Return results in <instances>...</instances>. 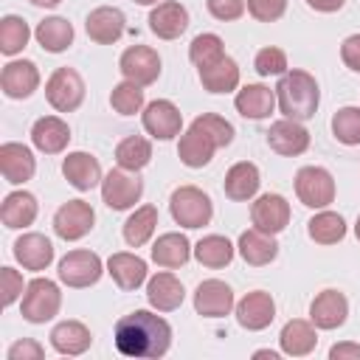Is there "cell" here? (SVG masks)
<instances>
[{
  "instance_id": "6da1fadb",
  "label": "cell",
  "mask_w": 360,
  "mask_h": 360,
  "mask_svg": "<svg viewBox=\"0 0 360 360\" xmlns=\"http://www.w3.org/2000/svg\"><path fill=\"white\" fill-rule=\"evenodd\" d=\"M172 346V326L149 309H135L115 323V349L127 357H163Z\"/></svg>"
},
{
  "instance_id": "7a4b0ae2",
  "label": "cell",
  "mask_w": 360,
  "mask_h": 360,
  "mask_svg": "<svg viewBox=\"0 0 360 360\" xmlns=\"http://www.w3.org/2000/svg\"><path fill=\"white\" fill-rule=\"evenodd\" d=\"M276 98H278V110L284 112V118L307 121L315 115L318 101H321L318 82L307 70H287L281 73L276 84Z\"/></svg>"
},
{
  "instance_id": "3957f363",
  "label": "cell",
  "mask_w": 360,
  "mask_h": 360,
  "mask_svg": "<svg viewBox=\"0 0 360 360\" xmlns=\"http://www.w3.org/2000/svg\"><path fill=\"white\" fill-rule=\"evenodd\" d=\"M169 211H172V219L183 228H202L211 222L214 217V205H211V197L205 191H200L197 186H180L172 191V200H169Z\"/></svg>"
},
{
  "instance_id": "277c9868",
  "label": "cell",
  "mask_w": 360,
  "mask_h": 360,
  "mask_svg": "<svg viewBox=\"0 0 360 360\" xmlns=\"http://www.w3.org/2000/svg\"><path fill=\"white\" fill-rule=\"evenodd\" d=\"M62 307V292H59V284L51 281V278H31L25 284V292H22V304H20V312L28 323H45L51 321Z\"/></svg>"
},
{
  "instance_id": "5b68a950",
  "label": "cell",
  "mask_w": 360,
  "mask_h": 360,
  "mask_svg": "<svg viewBox=\"0 0 360 360\" xmlns=\"http://www.w3.org/2000/svg\"><path fill=\"white\" fill-rule=\"evenodd\" d=\"M45 98L59 112H73L84 101V82L73 68H56L45 82Z\"/></svg>"
},
{
  "instance_id": "8992f818",
  "label": "cell",
  "mask_w": 360,
  "mask_h": 360,
  "mask_svg": "<svg viewBox=\"0 0 360 360\" xmlns=\"http://www.w3.org/2000/svg\"><path fill=\"white\" fill-rule=\"evenodd\" d=\"M143 194V183L135 172H127V169H110L101 180V200L107 202V208L112 211H127L132 208Z\"/></svg>"
},
{
  "instance_id": "52a82bcc",
  "label": "cell",
  "mask_w": 360,
  "mask_h": 360,
  "mask_svg": "<svg viewBox=\"0 0 360 360\" xmlns=\"http://www.w3.org/2000/svg\"><path fill=\"white\" fill-rule=\"evenodd\" d=\"M56 273H59L62 284L82 290V287H90V284H96L101 278L104 264H101L98 253H93V250H70V253H65L59 259V270Z\"/></svg>"
},
{
  "instance_id": "ba28073f",
  "label": "cell",
  "mask_w": 360,
  "mask_h": 360,
  "mask_svg": "<svg viewBox=\"0 0 360 360\" xmlns=\"http://www.w3.org/2000/svg\"><path fill=\"white\" fill-rule=\"evenodd\" d=\"M295 194L307 208H326L335 200V180L321 166H304L295 174Z\"/></svg>"
},
{
  "instance_id": "9c48e42d",
  "label": "cell",
  "mask_w": 360,
  "mask_h": 360,
  "mask_svg": "<svg viewBox=\"0 0 360 360\" xmlns=\"http://www.w3.org/2000/svg\"><path fill=\"white\" fill-rule=\"evenodd\" d=\"M96 214L93 205L84 200H68L65 205H59V211L53 214V231L59 239L65 242H76L82 236H87L93 231Z\"/></svg>"
},
{
  "instance_id": "30bf717a",
  "label": "cell",
  "mask_w": 360,
  "mask_h": 360,
  "mask_svg": "<svg viewBox=\"0 0 360 360\" xmlns=\"http://www.w3.org/2000/svg\"><path fill=\"white\" fill-rule=\"evenodd\" d=\"M118 68H121L127 82H135V84L146 87L160 76V56L149 45H132L121 53Z\"/></svg>"
},
{
  "instance_id": "8fae6325",
  "label": "cell",
  "mask_w": 360,
  "mask_h": 360,
  "mask_svg": "<svg viewBox=\"0 0 360 360\" xmlns=\"http://www.w3.org/2000/svg\"><path fill=\"white\" fill-rule=\"evenodd\" d=\"M143 129L158 141H172L183 129V115L169 98L149 101L143 110Z\"/></svg>"
},
{
  "instance_id": "7c38bea8",
  "label": "cell",
  "mask_w": 360,
  "mask_h": 360,
  "mask_svg": "<svg viewBox=\"0 0 360 360\" xmlns=\"http://www.w3.org/2000/svg\"><path fill=\"white\" fill-rule=\"evenodd\" d=\"M194 309L202 318H222L233 309V290L219 278H205L194 290Z\"/></svg>"
},
{
  "instance_id": "4fadbf2b",
  "label": "cell",
  "mask_w": 360,
  "mask_h": 360,
  "mask_svg": "<svg viewBox=\"0 0 360 360\" xmlns=\"http://www.w3.org/2000/svg\"><path fill=\"white\" fill-rule=\"evenodd\" d=\"M267 146L284 158H295L301 152H307L309 146V132L301 121H292V118H281L276 124H270L267 129Z\"/></svg>"
},
{
  "instance_id": "5bb4252c",
  "label": "cell",
  "mask_w": 360,
  "mask_h": 360,
  "mask_svg": "<svg viewBox=\"0 0 360 360\" xmlns=\"http://www.w3.org/2000/svg\"><path fill=\"white\" fill-rule=\"evenodd\" d=\"M84 28H87V37H90L93 42H98V45H112V42H118L121 34L127 31V17H124V11L115 8V6H98V8H93V11L87 14Z\"/></svg>"
},
{
  "instance_id": "9a60e30c",
  "label": "cell",
  "mask_w": 360,
  "mask_h": 360,
  "mask_svg": "<svg viewBox=\"0 0 360 360\" xmlns=\"http://www.w3.org/2000/svg\"><path fill=\"white\" fill-rule=\"evenodd\" d=\"M273 318H276V301L264 290H253L236 304V321H239V326H245L250 332L267 329L273 323Z\"/></svg>"
},
{
  "instance_id": "2e32d148",
  "label": "cell",
  "mask_w": 360,
  "mask_h": 360,
  "mask_svg": "<svg viewBox=\"0 0 360 360\" xmlns=\"http://www.w3.org/2000/svg\"><path fill=\"white\" fill-rule=\"evenodd\" d=\"M346 315H349V301L340 290H323L309 304V321L315 323V329H338L346 323Z\"/></svg>"
},
{
  "instance_id": "e0dca14e",
  "label": "cell",
  "mask_w": 360,
  "mask_h": 360,
  "mask_svg": "<svg viewBox=\"0 0 360 360\" xmlns=\"http://www.w3.org/2000/svg\"><path fill=\"white\" fill-rule=\"evenodd\" d=\"M0 172H3L6 183H11V186H20V183L31 180L34 172H37L34 152L25 143H14V141L3 143L0 146Z\"/></svg>"
},
{
  "instance_id": "ac0fdd59",
  "label": "cell",
  "mask_w": 360,
  "mask_h": 360,
  "mask_svg": "<svg viewBox=\"0 0 360 360\" xmlns=\"http://www.w3.org/2000/svg\"><path fill=\"white\" fill-rule=\"evenodd\" d=\"M250 219L264 233H278L290 222V202L281 194H262L250 205Z\"/></svg>"
},
{
  "instance_id": "d6986e66",
  "label": "cell",
  "mask_w": 360,
  "mask_h": 360,
  "mask_svg": "<svg viewBox=\"0 0 360 360\" xmlns=\"http://www.w3.org/2000/svg\"><path fill=\"white\" fill-rule=\"evenodd\" d=\"M0 87L8 98H28L39 87V70L28 59H14L0 73Z\"/></svg>"
},
{
  "instance_id": "ffe728a7",
  "label": "cell",
  "mask_w": 360,
  "mask_h": 360,
  "mask_svg": "<svg viewBox=\"0 0 360 360\" xmlns=\"http://www.w3.org/2000/svg\"><path fill=\"white\" fill-rule=\"evenodd\" d=\"M149 28L160 39H177L188 28V11H186V6H180L177 0L158 3L149 11Z\"/></svg>"
},
{
  "instance_id": "44dd1931",
  "label": "cell",
  "mask_w": 360,
  "mask_h": 360,
  "mask_svg": "<svg viewBox=\"0 0 360 360\" xmlns=\"http://www.w3.org/2000/svg\"><path fill=\"white\" fill-rule=\"evenodd\" d=\"M217 149H219L217 141H214L208 132H202L200 127H194V124L183 132V138H180V143H177V155H180V160H183L188 169H202V166L214 158Z\"/></svg>"
},
{
  "instance_id": "7402d4cb",
  "label": "cell",
  "mask_w": 360,
  "mask_h": 360,
  "mask_svg": "<svg viewBox=\"0 0 360 360\" xmlns=\"http://www.w3.org/2000/svg\"><path fill=\"white\" fill-rule=\"evenodd\" d=\"M62 174H65V180H68L73 188H79V191H90V188H96V186L104 180L98 160H96L93 155H87V152H70V155L62 160Z\"/></svg>"
},
{
  "instance_id": "603a6c76",
  "label": "cell",
  "mask_w": 360,
  "mask_h": 360,
  "mask_svg": "<svg viewBox=\"0 0 360 360\" xmlns=\"http://www.w3.org/2000/svg\"><path fill=\"white\" fill-rule=\"evenodd\" d=\"M236 248H239V256L253 267H264L278 256V242L273 239V233H264L256 225L239 233V245Z\"/></svg>"
},
{
  "instance_id": "cb8c5ba5",
  "label": "cell",
  "mask_w": 360,
  "mask_h": 360,
  "mask_svg": "<svg viewBox=\"0 0 360 360\" xmlns=\"http://www.w3.org/2000/svg\"><path fill=\"white\" fill-rule=\"evenodd\" d=\"M31 141H34V146H37L39 152H45V155H59V152L68 146V141H70V129H68V124H65L62 118H56V115H42V118H37L34 127H31Z\"/></svg>"
},
{
  "instance_id": "d4e9b609",
  "label": "cell",
  "mask_w": 360,
  "mask_h": 360,
  "mask_svg": "<svg viewBox=\"0 0 360 360\" xmlns=\"http://www.w3.org/2000/svg\"><path fill=\"white\" fill-rule=\"evenodd\" d=\"M14 259L25 270H45L53 262V245L42 233H22L14 242Z\"/></svg>"
},
{
  "instance_id": "484cf974",
  "label": "cell",
  "mask_w": 360,
  "mask_h": 360,
  "mask_svg": "<svg viewBox=\"0 0 360 360\" xmlns=\"http://www.w3.org/2000/svg\"><path fill=\"white\" fill-rule=\"evenodd\" d=\"M146 298L158 312H172L183 304L186 290L172 273H155L146 284Z\"/></svg>"
},
{
  "instance_id": "4316f807",
  "label": "cell",
  "mask_w": 360,
  "mask_h": 360,
  "mask_svg": "<svg viewBox=\"0 0 360 360\" xmlns=\"http://www.w3.org/2000/svg\"><path fill=\"white\" fill-rule=\"evenodd\" d=\"M197 73H200V82H202V87H205L208 93H231V90H236V84H239V65H236L228 53L219 56V59L211 62V65L197 68Z\"/></svg>"
},
{
  "instance_id": "83f0119b",
  "label": "cell",
  "mask_w": 360,
  "mask_h": 360,
  "mask_svg": "<svg viewBox=\"0 0 360 360\" xmlns=\"http://www.w3.org/2000/svg\"><path fill=\"white\" fill-rule=\"evenodd\" d=\"M259 169H256V163H250V160H239V163H233L228 172H225V183H222V188H225V194L231 197V200H236V202H245V200H250L256 191H259Z\"/></svg>"
},
{
  "instance_id": "f1b7e54d",
  "label": "cell",
  "mask_w": 360,
  "mask_h": 360,
  "mask_svg": "<svg viewBox=\"0 0 360 360\" xmlns=\"http://www.w3.org/2000/svg\"><path fill=\"white\" fill-rule=\"evenodd\" d=\"M37 197L31 191H11L6 194L3 205H0V219L6 228H28L34 219H37Z\"/></svg>"
},
{
  "instance_id": "f546056e",
  "label": "cell",
  "mask_w": 360,
  "mask_h": 360,
  "mask_svg": "<svg viewBox=\"0 0 360 360\" xmlns=\"http://www.w3.org/2000/svg\"><path fill=\"white\" fill-rule=\"evenodd\" d=\"M107 273L121 290H138L146 281V262L135 253H112L107 259Z\"/></svg>"
},
{
  "instance_id": "4dcf8cb0",
  "label": "cell",
  "mask_w": 360,
  "mask_h": 360,
  "mask_svg": "<svg viewBox=\"0 0 360 360\" xmlns=\"http://www.w3.org/2000/svg\"><path fill=\"white\" fill-rule=\"evenodd\" d=\"M278 343H281V352L290 354V357H304V354H309V352L318 346L315 323L301 321V318L287 321L284 329H281V335H278Z\"/></svg>"
},
{
  "instance_id": "1f68e13d",
  "label": "cell",
  "mask_w": 360,
  "mask_h": 360,
  "mask_svg": "<svg viewBox=\"0 0 360 360\" xmlns=\"http://www.w3.org/2000/svg\"><path fill=\"white\" fill-rule=\"evenodd\" d=\"M233 104H236L239 115L259 121V118H267V115L273 112V107H276V93H273L270 87H264V84H245V87L236 93Z\"/></svg>"
},
{
  "instance_id": "d6a6232c",
  "label": "cell",
  "mask_w": 360,
  "mask_h": 360,
  "mask_svg": "<svg viewBox=\"0 0 360 360\" xmlns=\"http://www.w3.org/2000/svg\"><path fill=\"white\" fill-rule=\"evenodd\" d=\"M90 343H93V335L82 321H62L51 332V346L59 354H82L90 349Z\"/></svg>"
},
{
  "instance_id": "836d02e7",
  "label": "cell",
  "mask_w": 360,
  "mask_h": 360,
  "mask_svg": "<svg viewBox=\"0 0 360 360\" xmlns=\"http://www.w3.org/2000/svg\"><path fill=\"white\" fill-rule=\"evenodd\" d=\"M191 256V245L183 233H163L152 245V262L160 267H183Z\"/></svg>"
},
{
  "instance_id": "e575fe53",
  "label": "cell",
  "mask_w": 360,
  "mask_h": 360,
  "mask_svg": "<svg viewBox=\"0 0 360 360\" xmlns=\"http://www.w3.org/2000/svg\"><path fill=\"white\" fill-rule=\"evenodd\" d=\"M34 37H37V42H39L45 51L62 53V51H68L70 42H73V25H70L65 17H45V20L37 25Z\"/></svg>"
},
{
  "instance_id": "d590c367",
  "label": "cell",
  "mask_w": 360,
  "mask_h": 360,
  "mask_svg": "<svg viewBox=\"0 0 360 360\" xmlns=\"http://www.w3.org/2000/svg\"><path fill=\"white\" fill-rule=\"evenodd\" d=\"M155 228H158V208L155 205H141L124 222V239H127L129 248H141V245H146L152 239Z\"/></svg>"
},
{
  "instance_id": "8d00e7d4",
  "label": "cell",
  "mask_w": 360,
  "mask_h": 360,
  "mask_svg": "<svg viewBox=\"0 0 360 360\" xmlns=\"http://www.w3.org/2000/svg\"><path fill=\"white\" fill-rule=\"evenodd\" d=\"M194 259L211 270H219L225 264H231L233 259V245L219 236V233H211V236H202L197 245H194Z\"/></svg>"
},
{
  "instance_id": "74e56055",
  "label": "cell",
  "mask_w": 360,
  "mask_h": 360,
  "mask_svg": "<svg viewBox=\"0 0 360 360\" xmlns=\"http://www.w3.org/2000/svg\"><path fill=\"white\" fill-rule=\"evenodd\" d=\"M307 233L318 245H335V242H340L346 236V222L335 211H321L307 222Z\"/></svg>"
},
{
  "instance_id": "f35d334b",
  "label": "cell",
  "mask_w": 360,
  "mask_h": 360,
  "mask_svg": "<svg viewBox=\"0 0 360 360\" xmlns=\"http://www.w3.org/2000/svg\"><path fill=\"white\" fill-rule=\"evenodd\" d=\"M115 160L127 172H138L152 160V143L141 135H129L115 146Z\"/></svg>"
},
{
  "instance_id": "ab89813d",
  "label": "cell",
  "mask_w": 360,
  "mask_h": 360,
  "mask_svg": "<svg viewBox=\"0 0 360 360\" xmlns=\"http://www.w3.org/2000/svg\"><path fill=\"white\" fill-rule=\"evenodd\" d=\"M28 39H31V28H28V22H25L22 17L6 14V17L0 20V51H3L6 56L20 53V51L28 45Z\"/></svg>"
},
{
  "instance_id": "60d3db41",
  "label": "cell",
  "mask_w": 360,
  "mask_h": 360,
  "mask_svg": "<svg viewBox=\"0 0 360 360\" xmlns=\"http://www.w3.org/2000/svg\"><path fill=\"white\" fill-rule=\"evenodd\" d=\"M332 135L346 146H357L360 143V107H340L332 115Z\"/></svg>"
},
{
  "instance_id": "b9f144b4",
  "label": "cell",
  "mask_w": 360,
  "mask_h": 360,
  "mask_svg": "<svg viewBox=\"0 0 360 360\" xmlns=\"http://www.w3.org/2000/svg\"><path fill=\"white\" fill-rule=\"evenodd\" d=\"M110 104H112V110L121 112V115H135V112H141V107H143V90H141V84L124 79L121 84L112 87Z\"/></svg>"
},
{
  "instance_id": "7bdbcfd3",
  "label": "cell",
  "mask_w": 360,
  "mask_h": 360,
  "mask_svg": "<svg viewBox=\"0 0 360 360\" xmlns=\"http://www.w3.org/2000/svg\"><path fill=\"white\" fill-rule=\"evenodd\" d=\"M219 56H225V48H222V39L217 34H197L188 45V59L202 68V65H211L217 62Z\"/></svg>"
},
{
  "instance_id": "ee69618b",
  "label": "cell",
  "mask_w": 360,
  "mask_h": 360,
  "mask_svg": "<svg viewBox=\"0 0 360 360\" xmlns=\"http://www.w3.org/2000/svg\"><path fill=\"white\" fill-rule=\"evenodd\" d=\"M191 124L200 127L202 132H208V135L217 141V146H228V143L233 141V127H231V121H225V118L217 115V112H202V115H197Z\"/></svg>"
},
{
  "instance_id": "f6af8a7d",
  "label": "cell",
  "mask_w": 360,
  "mask_h": 360,
  "mask_svg": "<svg viewBox=\"0 0 360 360\" xmlns=\"http://www.w3.org/2000/svg\"><path fill=\"white\" fill-rule=\"evenodd\" d=\"M253 68H256L259 76H281V73H287V56H284L281 48H273L270 45V48H262L256 53Z\"/></svg>"
},
{
  "instance_id": "bcb514c9",
  "label": "cell",
  "mask_w": 360,
  "mask_h": 360,
  "mask_svg": "<svg viewBox=\"0 0 360 360\" xmlns=\"http://www.w3.org/2000/svg\"><path fill=\"white\" fill-rule=\"evenodd\" d=\"M245 6L259 22H276L287 11V0H245Z\"/></svg>"
},
{
  "instance_id": "7dc6e473",
  "label": "cell",
  "mask_w": 360,
  "mask_h": 360,
  "mask_svg": "<svg viewBox=\"0 0 360 360\" xmlns=\"http://www.w3.org/2000/svg\"><path fill=\"white\" fill-rule=\"evenodd\" d=\"M211 17L222 20V22H231V20H239L245 14V0H205Z\"/></svg>"
},
{
  "instance_id": "c3c4849f",
  "label": "cell",
  "mask_w": 360,
  "mask_h": 360,
  "mask_svg": "<svg viewBox=\"0 0 360 360\" xmlns=\"http://www.w3.org/2000/svg\"><path fill=\"white\" fill-rule=\"evenodd\" d=\"M0 284H3V290H0L3 292V304L11 307L22 292V276L14 267H3L0 270Z\"/></svg>"
},
{
  "instance_id": "681fc988",
  "label": "cell",
  "mask_w": 360,
  "mask_h": 360,
  "mask_svg": "<svg viewBox=\"0 0 360 360\" xmlns=\"http://www.w3.org/2000/svg\"><path fill=\"white\" fill-rule=\"evenodd\" d=\"M42 354H45V349L31 338L17 340V343L8 346V360H39Z\"/></svg>"
},
{
  "instance_id": "f907efd6",
  "label": "cell",
  "mask_w": 360,
  "mask_h": 360,
  "mask_svg": "<svg viewBox=\"0 0 360 360\" xmlns=\"http://www.w3.org/2000/svg\"><path fill=\"white\" fill-rule=\"evenodd\" d=\"M340 59H343V65H346L349 70L360 73V34H352V37L343 39V45H340Z\"/></svg>"
},
{
  "instance_id": "816d5d0a",
  "label": "cell",
  "mask_w": 360,
  "mask_h": 360,
  "mask_svg": "<svg viewBox=\"0 0 360 360\" xmlns=\"http://www.w3.org/2000/svg\"><path fill=\"white\" fill-rule=\"evenodd\" d=\"M332 360H360V346L357 343H335L329 349Z\"/></svg>"
},
{
  "instance_id": "f5cc1de1",
  "label": "cell",
  "mask_w": 360,
  "mask_h": 360,
  "mask_svg": "<svg viewBox=\"0 0 360 360\" xmlns=\"http://www.w3.org/2000/svg\"><path fill=\"white\" fill-rule=\"evenodd\" d=\"M343 3H346V0H307V6H309V8H315V11H323V14L343 8Z\"/></svg>"
},
{
  "instance_id": "db71d44e",
  "label": "cell",
  "mask_w": 360,
  "mask_h": 360,
  "mask_svg": "<svg viewBox=\"0 0 360 360\" xmlns=\"http://www.w3.org/2000/svg\"><path fill=\"white\" fill-rule=\"evenodd\" d=\"M28 3H34V6H45V8H51V6H56V3H62V0H28Z\"/></svg>"
},
{
  "instance_id": "11a10c76",
  "label": "cell",
  "mask_w": 360,
  "mask_h": 360,
  "mask_svg": "<svg viewBox=\"0 0 360 360\" xmlns=\"http://www.w3.org/2000/svg\"><path fill=\"white\" fill-rule=\"evenodd\" d=\"M256 357H270V360H276L278 354H276V352H270V349H259V352H256Z\"/></svg>"
},
{
  "instance_id": "9f6ffc18",
  "label": "cell",
  "mask_w": 360,
  "mask_h": 360,
  "mask_svg": "<svg viewBox=\"0 0 360 360\" xmlns=\"http://www.w3.org/2000/svg\"><path fill=\"white\" fill-rule=\"evenodd\" d=\"M135 3H141V6H152V3H158V0H135Z\"/></svg>"
},
{
  "instance_id": "6f0895ef",
  "label": "cell",
  "mask_w": 360,
  "mask_h": 360,
  "mask_svg": "<svg viewBox=\"0 0 360 360\" xmlns=\"http://www.w3.org/2000/svg\"><path fill=\"white\" fill-rule=\"evenodd\" d=\"M354 233H357V239H360V217H357V222H354Z\"/></svg>"
}]
</instances>
